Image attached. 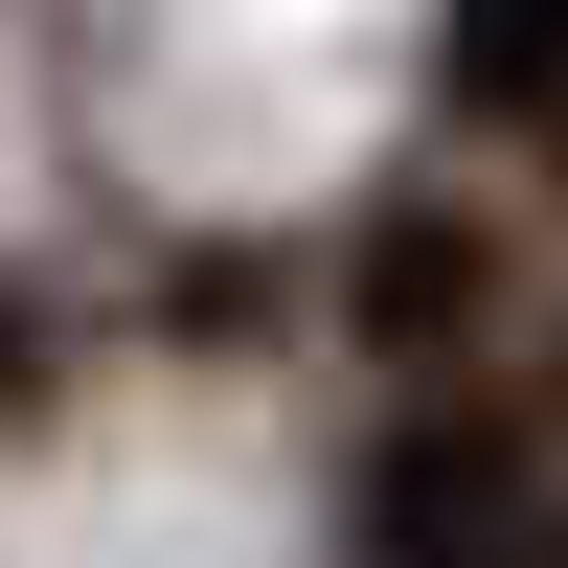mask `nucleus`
Segmentation results:
<instances>
[{
  "mask_svg": "<svg viewBox=\"0 0 568 568\" xmlns=\"http://www.w3.org/2000/svg\"><path fill=\"white\" fill-rule=\"evenodd\" d=\"M364 568H524V455L500 433H409L364 500Z\"/></svg>",
  "mask_w": 568,
  "mask_h": 568,
  "instance_id": "nucleus-1",
  "label": "nucleus"
},
{
  "mask_svg": "<svg viewBox=\"0 0 568 568\" xmlns=\"http://www.w3.org/2000/svg\"><path fill=\"white\" fill-rule=\"evenodd\" d=\"M455 69H478V91H546V69H568V0H478V23H455Z\"/></svg>",
  "mask_w": 568,
  "mask_h": 568,
  "instance_id": "nucleus-2",
  "label": "nucleus"
},
{
  "mask_svg": "<svg viewBox=\"0 0 568 568\" xmlns=\"http://www.w3.org/2000/svg\"><path fill=\"white\" fill-rule=\"evenodd\" d=\"M0 387H23V318H0Z\"/></svg>",
  "mask_w": 568,
  "mask_h": 568,
  "instance_id": "nucleus-3",
  "label": "nucleus"
}]
</instances>
